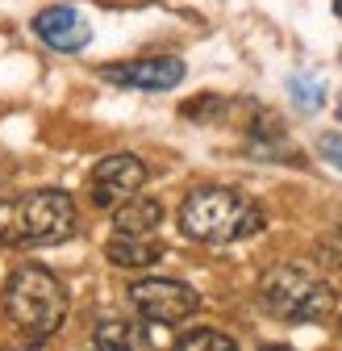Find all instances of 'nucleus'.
I'll return each instance as SVG.
<instances>
[{
	"mask_svg": "<svg viewBox=\"0 0 342 351\" xmlns=\"http://www.w3.org/2000/svg\"><path fill=\"white\" fill-rule=\"evenodd\" d=\"M5 322L29 343H47L63 322H67V289L59 285V276L42 263H21V268L5 280Z\"/></svg>",
	"mask_w": 342,
	"mask_h": 351,
	"instance_id": "1",
	"label": "nucleus"
},
{
	"mask_svg": "<svg viewBox=\"0 0 342 351\" xmlns=\"http://www.w3.org/2000/svg\"><path fill=\"white\" fill-rule=\"evenodd\" d=\"M79 230L75 201L63 189H34L0 201V247H47Z\"/></svg>",
	"mask_w": 342,
	"mask_h": 351,
	"instance_id": "2",
	"label": "nucleus"
},
{
	"mask_svg": "<svg viewBox=\"0 0 342 351\" xmlns=\"http://www.w3.org/2000/svg\"><path fill=\"white\" fill-rule=\"evenodd\" d=\"M263 209L234 189L200 184L180 205V230L196 243H238L263 230Z\"/></svg>",
	"mask_w": 342,
	"mask_h": 351,
	"instance_id": "3",
	"label": "nucleus"
},
{
	"mask_svg": "<svg viewBox=\"0 0 342 351\" xmlns=\"http://www.w3.org/2000/svg\"><path fill=\"white\" fill-rule=\"evenodd\" d=\"M259 305L280 322H326L334 314V289L301 263H280L259 280Z\"/></svg>",
	"mask_w": 342,
	"mask_h": 351,
	"instance_id": "4",
	"label": "nucleus"
},
{
	"mask_svg": "<svg viewBox=\"0 0 342 351\" xmlns=\"http://www.w3.org/2000/svg\"><path fill=\"white\" fill-rule=\"evenodd\" d=\"M130 305L142 322L155 326H180L184 318H192L200 310L196 289H188L184 280H167V276H150V280H134L130 285Z\"/></svg>",
	"mask_w": 342,
	"mask_h": 351,
	"instance_id": "5",
	"label": "nucleus"
},
{
	"mask_svg": "<svg viewBox=\"0 0 342 351\" xmlns=\"http://www.w3.org/2000/svg\"><path fill=\"white\" fill-rule=\"evenodd\" d=\"M146 184V163L130 151L121 155H105L92 167V180H88V197L96 209H117L121 201H130L138 189Z\"/></svg>",
	"mask_w": 342,
	"mask_h": 351,
	"instance_id": "6",
	"label": "nucleus"
},
{
	"mask_svg": "<svg viewBox=\"0 0 342 351\" xmlns=\"http://www.w3.org/2000/svg\"><path fill=\"white\" fill-rule=\"evenodd\" d=\"M96 75L117 88H134V93H167V88H176L184 80V59L150 55V59H130V63H105Z\"/></svg>",
	"mask_w": 342,
	"mask_h": 351,
	"instance_id": "7",
	"label": "nucleus"
},
{
	"mask_svg": "<svg viewBox=\"0 0 342 351\" xmlns=\"http://www.w3.org/2000/svg\"><path fill=\"white\" fill-rule=\"evenodd\" d=\"M34 34L47 42L51 51H63V55H75V51H83V47L92 42V25L83 21V13L71 9V5H51V9H42V13L34 17Z\"/></svg>",
	"mask_w": 342,
	"mask_h": 351,
	"instance_id": "8",
	"label": "nucleus"
},
{
	"mask_svg": "<svg viewBox=\"0 0 342 351\" xmlns=\"http://www.w3.org/2000/svg\"><path fill=\"white\" fill-rule=\"evenodd\" d=\"M163 226V205L155 197L134 193L130 201H121L113 209V230L117 234H155Z\"/></svg>",
	"mask_w": 342,
	"mask_h": 351,
	"instance_id": "9",
	"label": "nucleus"
},
{
	"mask_svg": "<svg viewBox=\"0 0 342 351\" xmlns=\"http://www.w3.org/2000/svg\"><path fill=\"white\" fill-rule=\"evenodd\" d=\"M105 255L117 268H150L163 259V243H155L150 234H113Z\"/></svg>",
	"mask_w": 342,
	"mask_h": 351,
	"instance_id": "10",
	"label": "nucleus"
},
{
	"mask_svg": "<svg viewBox=\"0 0 342 351\" xmlns=\"http://www.w3.org/2000/svg\"><path fill=\"white\" fill-rule=\"evenodd\" d=\"M150 339L138 322H117V318H105L96 330H92V351H146Z\"/></svg>",
	"mask_w": 342,
	"mask_h": 351,
	"instance_id": "11",
	"label": "nucleus"
},
{
	"mask_svg": "<svg viewBox=\"0 0 342 351\" xmlns=\"http://www.w3.org/2000/svg\"><path fill=\"white\" fill-rule=\"evenodd\" d=\"M171 351H238V343L222 330H188Z\"/></svg>",
	"mask_w": 342,
	"mask_h": 351,
	"instance_id": "12",
	"label": "nucleus"
},
{
	"mask_svg": "<svg viewBox=\"0 0 342 351\" xmlns=\"http://www.w3.org/2000/svg\"><path fill=\"white\" fill-rule=\"evenodd\" d=\"M288 93H292L296 109H305V113L321 109V101H326V93H321V80H313V75H292Z\"/></svg>",
	"mask_w": 342,
	"mask_h": 351,
	"instance_id": "13",
	"label": "nucleus"
},
{
	"mask_svg": "<svg viewBox=\"0 0 342 351\" xmlns=\"http://www.w3.org/2000/svg\"><path fill=\"white\" fill-rule=\"evenodd\" d=\"M317 155L342 171V130H330V134H321V138H317Z\"/></svg>",
	"mask_w": 342,
	"mask_h": 351,
	"instance_id": "14",
	"label": "nucleus"
},
{
	"mask_svg": "<svg viewBox=\"0 0 342 351\" xmlns=\"http://www.w3.org/2000/svg\"><path fill=\"white\" fill-rule=\"evenodd\" d=\"M259 351H292V347H284V343H267V347H259Z\"/></svg>",
	"mask_w": 342,
	"mask_h": 351,
	"instance_id": "15",
	"label": "nucleus"
},
{
	"mask_svg": "<svg viewBox=\"0 0 342 351\" xmlns=\"http://www.w3.org/2000/svg\"><path fill=\"white\" fill-rule=\"evenodd\" d=\"M334 13H338V17H342V0H334Z\"/></svg>",
	"mask_w": 342,
	"mask_h": 351,
	"instance_id": "16",
	"label": "nucleus"
},
{
	"mask_svg": "<svg viewBox=\"0 0 342 351\" xmlns=\"http://www.w3.org/2000/svg\"><path fill=\"white\" fill-rule=\"evenodd\" d=\"M0 351H13V347H0Z\"/></svg>",
	"mask_w": 342,
	"mask_h": 351,
	"instance_id": "17",
	"label": "nucleus"
}]
</instances>
